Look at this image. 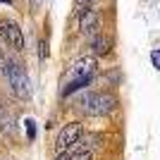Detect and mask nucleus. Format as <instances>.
Masks as SVG:
<instances>
[{
    "label": "nucleus",
    "mask_w": 160,
    "mask_h": 160,
    "mask_svg": "<svg viewBox=\"0 0 160 160\" xmlns=\"http://www.w3.org/2000/svg\"><path fill=\"white\" fill-rule=\"evenodd\" d=\"M69 160H93V155H91V151H79V153L72 155Z\"/></svg>",
    "instance_id": "nucleus-8"
},
{
    "label": "nucleus",
    "mask_w": 160,
    "mask_h": 160,
    "mask_svg": "<svg viewBox=\"0 0 160 160\" xmlns=\"http://www.w3.org/2000/svg\"><path fill=\"white\" fill-rule=\"evenodd\" d=\"M55 160H69V155H67V151H62V153H58V158Z\"/></svg>",
    "instance_id": "nucleus-12"
},
{
    "label": "nucleus",
    "mask_w": 160,
    "mask_h": 160,
    "mask_svg": "<svg viewBox=\"0 0 160 160\" xmlns=\"http://www.w3.org/2000/svg\"><path fill=\"white\" fill-rule=\"evenodd\" d=\"M0 160H12V158H0Z\"/></svg>",
    "instance_id": "nucleus-16"
},
{
    "label": "nucleus",
    "mask_w": 160,
    "mask_h": 160,
    "mask_svg": "<svg viewBox=\"0 0 160 160\" xmlns=\"http://www.w3.org/2000/svg\"><path fill=\"white\" fill-rule=\"evenodd\" d=\"M27 134H29V139H36V122L33 120H27Z\"/></svg>",
    "instance_id": "nucleus-9"
},
{
    "label": "nucleus",
    "mask_w": 160,
    "mask_h": 160,
    "mask_svg": "<svg viewBox=\"0 0 160 160\" xmlns=\"http://www.w3.org/2000/svg\"><path fill=\"white\" fill-rule=\"evenodd\" d=\"M79 136H81V124H79V122H69V124H65V129L58 134L55 151H58V153H62V151H69L72 146H77Z\"/></svg>",
    "instance_id": "nucleus-4"
},
{
    "label": "nucleus",
    "mask_w": 160,
    "mask_h": 160,
    "mask_svg": "<svg viewBox=\"0 0 160 160\" xmlns=\"http://www.w3.org/2000/svg\"><path fill=\"white\" fill-rule=\"evenodd\" d=\"M77 2H79V5H81V2H84V5H88V2H91V0H77Z\"/></svg>",
    "instance_id": "nucleus-15"
},
{
    "label": "nucleus",
    "mask_w": 160,
    "mask_h": 160,
    "mask_svg": "<svg viewBox=\"0 0 160 160\" xmlns=\"http://www.w3.org/2000/svg\"><path fill=\"white\" fill-rule=\"evenodd\" d=\"M93 77H96V60L93 58H81L79 62H74L69 67V72L65 77V84H62V96H72L74 91L88 86Z\"/></svg>",
    "instance_id": "nucleus-1"
},
{
    "label": "nucleus",
    "mask_w": 160,
    "mask_h": 160,
    "mask_svg": "<svg viewBox=\"0 0 160 160\" xmlns=\"http://www.w3.org/2000/svg\"><path fill=\"white\" fill-rule=\"evenodd\" d=\"M0 36H2V41H7V46H12L14 50H24V33H22L17 22H12V19L0 22Z\"/></svg>",
    "instance_id": "nucleus-5"
},
{
    "label": "nucleus",
    "mask_w": 160,
    "mask_h": 160,
    "mask_svg": "<svg viewBox=\"0 0 160 160\" xmlns=\"http://www.w3.org/2000/svg\"><path fill=\"white\" fill-rule=\"evenodd\" d=\"M0 2H2V5H12V0H0Z\"/></svg>",
    "instance_id": "nucleus-14"
},
{
    "label": "nucleus",
    "mask_w": 160,
    "mask_h": 160,
    "mask_svg": "<svg viewBox=\"0 0 160 160\" xmlns=\"http://www.w3.org/2000/svg\"><path fill=\"white\" fill-rule=\"evenodd\" d=\"M2 69H5V55L0 53V74H2Z\"/></svg>",
    "instance_id": "nucleus-13"
},
{
    "label": "nucleus",
    "mask_w": 160,
    "mask_h": 160,
    "mask_svg": "<svg viewBox=\"0 0 160 160\" xmlns=\"http://www.w3.org/2000/svg\"><path fill=\"white\" fill-rule=\"evenodd\" d=\"M79 105H81V110L86 115L98 117V115L112 112L115 108H117V98H115L112 93H84Z\"/></svg>",
    "instance_id": "nucleus-2"
},
{
    "label": "nucleus",
    "mask_w": 160,
    "mask_h": 160,
    "mask_svg": "<svg viewBox=\"0 0 160 160\" xmlns=\"http://www.w3.org/2000/svg\"><path fill=\"white\" fill-rule=\"evenodd\" d=\"M79 27H81V31H84V33H93L96 27H98V14H96L93 10H84Z\"/></svg>",
    "instance_id": "nucleus-7"
},
{
    "label": "nucleus",
    "mask_w": 160,
    "mask_h": 160,
    "mask_svg": "<svg viewBox=\"0 0 160 160\" xmlns=\"http://www.w3.org/2000/svg\"><path fill=\"white\" fill-rule=\"evenodd\" d=\"M110 48H112V38H110V36L98 33V36L91 41V50H93V55H108V53H110Z\"/></svg>",
    "instance_id": "nucleus-6"
},
{
    "label": "nucleus",
    "mask_w": 160,
    "mask_h": 160,
    "mask_svg": "<svg viewBox=\"0 0 160 160\" xmlns=\"http://www.w3.org/2000/svg\"><path fill=\"white\" fill-rule=\"evenodd\" d=\"M33 2H38V0H33Z\"/></svg>",
    "instance_id": "nucleus-17"
},
{
    "label": "nucleus",
    "mask_w": 160,
    "mask_h": 160,
    "mask_svg": "<svg viewBox=\"0 0 160 160\" xmlns=\"http://www.w3.org/2000/svg\"><path fill=\"white\" fill-rule=\"evenodd\" d=\"M41 58H48V43H41Z\"/></svg>",
    "instance_id": "nucleus-11"
},
{
    "label": "nucleus",
    "mask_w": 160,
    "mask_h": 160,
    "mask_svg": "<svg viewBox=\"0 0 160 160\" xmlns=\"http://www.w3.org/2000/svg\"><path fill=\"white\" fill-rule=\"evenodd\" d=\"M2 74L7 77V84L19 98H31V79L27 77V72L22 69V65L12 60H5V69Z\"/></svg>",
    "instance_id": "nucleus-3"
},
{
    "label": "nucleus",
    "mask_w": 160,
    "mask_h": 160,
    "mask_svg": "<svg viewBox=\"0 0 160 160\" xmlns=\"http://www.w3.org/2000/svg\"><path fill=\"white\" fill-rule=\"evenodd\" d=\"M151 60H153V67H155V69H160V53H158V50H153V53H151Z\"/></svg>",
    "instance_id": "nucleus-10"
}]
</instances>
